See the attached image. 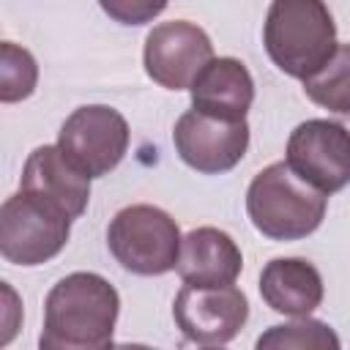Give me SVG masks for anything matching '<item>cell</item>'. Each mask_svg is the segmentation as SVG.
<instances>
[{
  "label": "cell",
  "mask_w": 350,
  "mask_h": 350,
  "mask_svg": "<svg viewBox=\"0 0 350 350\" xmlns=\"http://www.w3.org/2000/svg\"><path fill=\"white\" fill-rule=\"evenodd\" d=\"M120 312L118 290L98 273L63 276L44 301V350H101L112 345Z\"/></svg>",
  "instance_id": "cell-1"
},
{
  "label": "cell",
  "mask_w": 350,
  "mask_h": 350,
  "mask_svg": "<svg viewBox=\"0 0 350 350\" xmlns=\"http://www.w3.org/2000/svg\"><path fill=\"white\" fill-rule=\"evenodd\" d=\"M262 41L268 57L290 77L306 79L336 49V25L323 0H273Z\"/></svg>",
  "instance_id": "cell-2"
},
{
  "label": "cell",
  "mask_w": 350,
  "mask_h": 350,
  "mask_svg": "<svg viewBox=\"0 0 350 350\" xmlns=\"http://www.w3.org/2000/svg\"><path fill=\"white\" fill-rule=\"evenodd\" d=\"M328 194L306 183L287 161H276L254 175L246 191L252 224L273 241H298L314 232L325 216Z\"/></svg>",
  "instance_id": "cell-3"
},
{
  "label": "cell",
  "mask_w": 350,
  "mask_h": 350,
  "mask_svg": "<svg viewBox=\"0 0 350 350\" xmlns=\"http://www.w3.org/2000/svg\"><path fill=\"white\" fill-rule=\"evenodd\" d=\"M71 232V216L41 194L19 189L0 211V252L14 265H41L60 254Z\"/></svg>",
  "instance_id": "cell-4"
},
{
  "label": "cell",
  "mask_w": 350,
  "mask_h": 350,
  "mask_svg": "<svg viewBox=\"0 0 350 350\" xmlns=\"http://www.w3.org/2000/svg\"><path fill=\"white\" fill-rule=\"evenodd\" d=\"M180 230L170 213L153 205H129L115 213L107 230L112 257L131 273L159 276L178 265Z\"/></svg>",
  "instance_id": "cell-5"
},
{
  "label": "cell",
  "mask_w": 350,
  "mask_h": 350,
  "mask_svg": "<svg viewBox=\"0 0 350 350\" xmlns=\"http://www.w3.org/2000/svg\"><path fill=\"white\" fill-rule=\"evenodd\" d=\"M57 148L79 172L101 178L120 164L129 148V123L112 107H79L60 126Z\"/></svg>",
  "instance_id": "cell-6"
},
{
  "label": "cell",
  "mask_w": 350,
  "mask_h": 350,
  "mask_svg": "<svg viewBox=\"0 0 350 350\" xmlns=\"http://www.w3.org/2000/svg\"><path fill=\"white\" fill-rule=\"evenodd\" d=\"M284 161L306 183L334 194L350 183V129L345 120H304L287 139Z\"/></svg>",
  "instance_id": "cell-7"
},
{
  "label": "cell",
  "mask_w": 350,
  "mask_h": 350,
  "mask_svg": "<svg viewBox=\"0 0 350 350\" xmlns=\"http://www.w3.org/2000/svg\"><path fill=\"white\" fill-rule=\"evenodd\" d=\"M178 156L202 175H219L232 170L249 148L246 120H221L200 109H189L178 118L175 131Z\"/></svg>",
  "instance_id": "cell-8"
},
{
  "label": "cell",
  "mask_w": 350,
  "mask_h": 350,
  "mask_svg": "<svg viewBox=\"0 0 350 350\" xmlns=\"http://www.w3.org/2000/svg\"><path fill=\"white\" fill-rule=\"evenodd\" d=\"M145 71L167 90L191 88L197 74L213 60V44L202 27L172 19L156 25L145 38Z\"/></svg>",
  "instance_id": "cell-9"
},
{
  "label": "cell",
  "mask_w": 350,
  "mask_h": 350,
  "mask_svg": "<svg viewBox=\"0 0 350 350\" xmlns=\"http://www.w3.org/2000/svg\"><path fill=\"white\" fill-rule=\"evenodd\" d=\"M172 317L189 342L224 345L243 328L249 317V304L235 284H221V287L186 284L175 295Z\"/></svg>",
  "instance_id": "cell-10"
},
{
  "label": "cell",
  "mask_w": 350,
  "mask_h": 350,
  "mask_svg": "<svg viewBox=\"0 0 350 350\" xmlns=\"http://www.w3.org/2000/svg\"><path fill=\"white\" fill-rule=\"evenodd\" d=\"M19 189L46 197L71 219L82 216L90 200V178L79 172L57 145H41L27 156Z\"/></svg>",
  "instance_id": "cell-11"
},
{
  "label": "cell",
  "mask_w": 350,
  "mask_h": 350,
  "mask_svg": "<svg viewBox=\"0 0 350 350\" xmlns=\"http://www.w3.org/2000/svg\"><path fill=\"white\" fill-rule=\"evenodd\" d=\"M178 273L194 287H221L232 284L243 268L241 249L235 241L216 227H197L180 241Z\"/></svg>",
  "instance_id": "cell-12"
},
{
  "label": "cell",
  "mask_w": 350,
  "mask_h": 350,
  "mask_svg": "<svg viewBox=\"0 0 350 350\" xmlns=\"http://www.w3.org/2000/svg\"><path fill=\"white\" fill-rule=\"evenodd\" d=\"M189 90L194 109L221 120H243L254 101L252 74L235 57H213Z\"/></svg>",
  "instance_id": "cell-13"
},
{
  "label": "cell",
  "mask_w": 350,
  "mask_h": 350,
  "mask_svg": "<svg viewBox=\"0 0 350 350\" xmlns=\"http://www.w3.org/2000/svg\"><path fill=\"white\" fill-rule=\"evenodd\" d=\"M260 295L279 314L306 317L323 301V279L301 257H276L260 273Z\"/></svg>",
  "instance_id": "cell-14"
},
{
  "label": "cell",
  "mask_w": 350,
  "mask_h": 350,
  "mask_svg": "<svg viewBox=\"0 0 350 350\" xmlns=\"http://www.w3.org/2000/svg\"><path fill=\"white\" fill-rule=\"evenodd\" d=\"M304 93L336 115H350V44L336 46L325 66L304 79Z\"/></svg>",
  "instance_id": "cell-15"
},
{
  "label": "cell",
  "mask_w": 350,
  "mask_h": 350,
  "mask_svg": "<svg viewBox=\"0 0 350 350\" xmlns=\"http://www.w3.org/2000/svg\"><path fill=\"white\" fill-rule=\"evenodd\" d=\"M38 82V66L33 55L11 41L0 44V101L14 104L27 98L36 90Z\"/></svg>",
  "instance_id": "cell-16"
},
{
  "label": "cell",
  "mask_w": 350,
  "mask_h": 350,
  "mask_svg": "<svg viewBox=\"0 0 350 350\" xmlns=\"http://www.w3.org/2000/svg\"><path fill=\"white\" fill-rule=\"evenodd\" d=\"M257 347H339V339L320 320H298L290 325H273L257 339Z\"/></svg>",
  "instance_id": "cell-17"
},
{
  "label": "cell",
  "mask_w": 350,
  "mask_h": 350,
  "mask_svg": "<svg viewBox=\"0 0 350 350\" xmlns=\"http://www.w3.org/2000/svg\"><path fill=\"white\" fill-rule=\"evenodd\" d=\"M98 3L120 25H145L167 8V0H98Z\"/></svg>",
  "instance_id": "cell-18"
},
{
  "label": "cell",
  "mask_w": 350,
  "mask_h": 350,
  "mask_svg": "<svg viewBox=\"0 0 350 350\" xmlns=\"http://www.w3.org/2000/svg\"><path fill=\"white\" fill-rule=\"evenodd\" d=\"M3 293H5V298H8V304H5V325H3L5 331H3V336H0V342H3V345H8V342H11V336H14V331H16V323L11 320V312H16L19 306H16V295H14V290H11V287H8L5 282H3Z\"/></svg>",
  "instance_id": "cell-19"
},
{
  "label": "cell",
  "mask_w": 350,
  "mask_h": 350,
  "mask_svg": "<svg viewBox=\"0 0 350 350\" xmlns=\"http://www.w3.org/2000/svg\"><path fill=\"white\" fill-rule=\"evenodd\" d=\"M345 126H347V129H350V115H347V120H345Z\"/></svg>",
  "instance_id": "cell-20"
}]
</instances>
